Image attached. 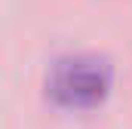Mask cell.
<instances>
[{"instance_id": "obj_1", "label": "cell", "mask_w": 132, "mask_h": 129, "mask_svg": "<svg viewBox=\"0 0 132 129\" xmlns=\"http://www.w3.org/2000/svg\"><path fill=\"white\" fill-rule=\"evenodd\" d=\"M111 83H114V74L108 62L92 59V55H74V59L55 62L46 89L59 108L92 111L104 104V98L111 95Z\"/></svg>"}]
</instances>
